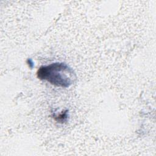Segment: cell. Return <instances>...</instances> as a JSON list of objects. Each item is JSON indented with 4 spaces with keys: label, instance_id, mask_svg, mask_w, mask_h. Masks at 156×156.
Returning <instances> with one entry per match:
<instances>
[{
    "label": "cell",
    "instance_id": "obj_2",
    "mask_svg": "<svg viewBox=\"0 0 156 156\" xmlns=\"http://www.w3.org/2000/svg\"><path fill=\"white\" fill-rule=\"evenodd\" d=\"M68 118V115H67V111H65L64 112H62L60 115L57 116H54V118L57 121L59 122H63L65 121L66 119Z\"/></svg>",
    "mask_w": 156,
    "mask_h": 156
},
{
    "label": "cell",
    "instance_id": "obj_1",
    "mask_svg": "<svg viewBox=\"0 0 156 156\" xmlns=\"http://www.w3.org/2000/svg\"><path fill=\"white\" fill-rule=\"evenodd\" d=\"M37 77L56 87L67 88L76 79L73 69L63 62H55L41 66L37 71Z\"/></svg>",
    "mask_w": 156,
    "mask_h": 156
}]
</instances>
